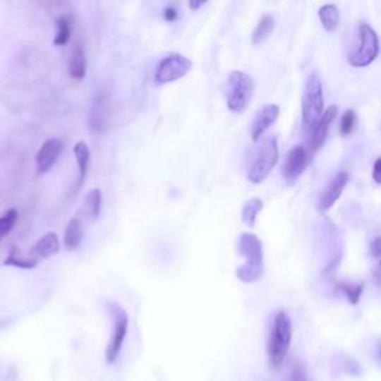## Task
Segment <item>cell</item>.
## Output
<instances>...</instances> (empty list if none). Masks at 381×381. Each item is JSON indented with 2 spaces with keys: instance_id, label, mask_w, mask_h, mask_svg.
I'll return each instance as SVG.
<instances>
[{
  "instance_id": "obj_28",
  "label": "cell",
  "mask_w": 381,
  "mask_h": 381,
  "mask_svg": "<svg viewBox=\"0 0 381 381\" xmlns=\"http://www.w3.org/2000/svg\"><path fill=\"white\" fill-rule=\"evenodd\" d=\"M288 381H308V380H307V373H306V370H304L303 363L295 362V363L292 365L291 374H289Z\"/></svg>"
},
{
  "instance_id": "obj_21",
  "label": "cell",
  "mask_w": 381,
  "mask_h": 381,
  "mask_svg": "<svg viewBox=\"0 0 381 381\" xmlns=\"http://www.w3.org/2000/svg\"><path fill=\"white\" fill-rule=\"evenodd\" d=\"M319 18L326 32H334L339 24V9L335 5H323L319 9Z\"/></svg>"
},
{
  "instance_id": "obj_33",
  "label": "cell",
  "mask_w": 381,
  "mask_h": 381,
  "mask_svg": "<svg viewBox=\"0 0 381 381\" xmlns=\"http://www.w3.org/2000/svg\"><path fill=\"white\" fill-rule=\"evenodd\" d=\"M204 5H206V2H193V0H190V2H189V8L190 9H200Z\"/></svg>"
},
{
  "instance_id": "obj_29",
  "label": "cell",
  "mask_w": 381,
  "mask_h": 381,
  "mask_svg": "<svg viewBox=\"0 0 381 381\" xmlns=\"http://www.w3.org/2000/svg\"><path fill=\"white\" fill-rule=\"evenodd\" d=\"M162 17H164L166 21L173 23V21H176V18H178V9H176L174 6H167L164 9V12H162Z\"/></svg>"
},
{
  "instance_id": "obj_32",
  "label": "cell",
  "mask_w": 381,
  "mask_h": 381,
  "mask_svg": "<svg viewBox=\"0 0 381 381\" xmlns=\"http://www.w3.org/2000/svg\"><path fill=\"white\" fill-rule=\"evenodd\" d=\"M374 276H375L377 282L381 284V261L378 262V265H377L375 270H374Z\"/></svg>"
},
{
  "instance_id": "obj_34",
  "label": "cell",
  "mask_w": 381,
  "mask_h": 381,
  "mask_svg": "<svg viewBox=\"0 0 381 381\" xmlns=\"http://www.w3.org/2000/svg\"><path fill=\"white\" fill-rule=\"evenodd\" d=\"M375 350H377V358L378 361L381 362V338L377 339V346H375Z\"/></svg>"
},
{
  "instance_id": "obj_23",
  "label": "cell",
  "mask_w": 381,
  "mask_h": 381,
  "mask_svg": "<svg viewBox=\"0 0 381 381\" xmlns=\"http://www.w3.org/2000/svg\"><path fill=\"white\" fill-rule=\"evenodd\" d=\"M337 289L347 298V301L351 306H358L359 301H361L362 292H363V284L362 283L343 282V283L337 284Z\"/></svg>"
},
{
  "instance_id": "obj_19",
  "label": "cell",
  "mask_w": 381,
  "mask_h": 381,
  "mask_svg": "<svg viewBox=\"0 0 381 381\" xmlns=\"http://www.w3.org/2000/svg\"><path fill=\"white\" fill-rule=\"evenodd\" d=\"M73 155L76 158L78 162V169H79V182H78V188H80L84 185V181L88 174V169H90V159H91V152L90 147L84 140H79L75 143L73 146Z\"/></svg>"
},
{
  "instance_id": "obj_5",
  "label": "cell",
  "mask_w": 381,
  "mask_h": 381,
  "mask_svg": "<svg viewBox=\"0 0 381 381\" xmlns=\"http://www.w3.org/2000/svg\"><path fill=\"white\" fill-rule=\"evenodd\" d=\"M380 54V40L370 24L359 23L358 44L349 52V63L353 67L370 66Z\"/></svg>"
},
{
  "instance_id": "obj_16",
  "label": "cell",
  "mask_w": 381,
  "mask_h": 381,
  "mask_svg": "<svg viewBox=\"0 0 381 381\" xmlns=\"http://www.w3.org/2000/svg\"><path fill=\"white\" fill-rule=\"evenodd\" d=\"M60 252V240L56 233H47L40 237L32 249V253L42 260H48V258L57 255Z\"/></svg>"
},
{
  "instance_id": "obj_9",
  "label": "cell",
  "mask_w": 381,
  "mask_h": 381,
  "mask_svg": "<svg viewBox=\"0 0 381 381\" xmlns=\"http://www.w3.org/2000/svg\"><path fill=\"white\" fill-rule=\"evenodd\" d=\"M109 115H111V100H109V94L100 91L94 95L88 115V126L94 134L106 131Z\"/></svg>"
},
{
  "instance_id": "obj_7",
  "label": "cell",
  "mask_w": 381,
  "mask_h": 381,
  "mask_svg": "<svg viewBox=\"0 0 381 381\" xmlns=\"http://www.w3.org/2000/svg\"><path fill=\"white\" fill-rule=\"evenodd\" d=\"M107 307L112 318V334L106 347V362L107 365H114L119 358V353L128 332V313L118 303L111 301Z\"/></svg>"
},
{
  "instance_id": "obj_2",
  "label": "cell",
  "mask_w": 381,
  "mask_h": 381,
  "mask_svg": "<svg viewBox=\"0 0 381 381\" xmlns=\"http://www.w3.org/2000/svg\"><path fill=\"white\" fill-rule=\"evenodd\" d=\"M238 253L246 260L236 270L237 279L243 283H255L264 276V249L255 234L243 233L238 238Z\"/></svg>"
},
{
  "instance_id": "obj_11",
  "label": "cell",
  "mask_w": 381,
  "mask_h": 381,
  "mask_svg": "<svg viewBox=\"0 0 381 381\" xmlns=\"http://www.w3.org/2000/svg\"><path fill=\"white\" fill-rule=\"evenodd\" d=\"M337 112H338L337 106H331V107L326 109L325 114L322 115V118L315 126V128L310 131L311 133V135H310V157L313 154H316L319 149L323 146V143L326 142V138H328L329 128H331L332 122L337 116Z\"/></svg>"
},
{
  "instance_id": "obj_22",
  "label": "cell",
  "mask_w": 381,
  "mask_h": 381,
  "mask_svg": "<svg viewBox=\"0 0 381 381\" xmlns=\"http://www.w3.org/2000/svg\"><path fill=\"white\" fill-rule=\"evenodd\" d=\"M264 209V201L261 198H252L249 200L241 210V221L246 224L248 226H255L256 217L260 214V212Z\"/></svg>"
},
{
  "instance_id": "obj_24",
  "label": "cell",
  "mask_w": 381,
  "mask_h": 381,
  "mask_svg": "<svg viewBox=\"0 0 381 381\" xmlns=\"http://www.w3.org/2000/svg\"><path fill=\"white\" fill-rule=\"evenodd\" d=\"M72 35V24L69 17H59L57 18V35L54 37V45L56 47H66L69 44Z\"/></svg>"
},
{
  "instance_id": "obj_20",
  "label": "cell",
  "mask_w": 381,
  "mask_h": 381,
  "mask_svg": "<svg viewBox=\"0 0 381 381\" xmlns=\"http://www.w3.org/2000/svg\"><path fill=\"white\" fill-rule=\"evenodd\" d=\"M273 30H274V18L267 13V16L261 17V20L256 24V29L252 35V44L253 45L264 44L268 36L273 33Z\"/></svg>"
},
{
  "instance_id": "obj_12",
  "label": "cell",
  "mask_w": 381,
  "mask_h": 381,
  "mask_svg": "<svg viewBox=\"0 0 381 381\" xmlns=\"http://www.w3.org/2000/svg\"><path fill=\"white\" fill-rule=\"evenodd\" d=\"M349 183V173L346 171H339L337 173L334 178L331 179V182L328 183V186L325 188V190L322 193L320 198H319V204L318 207L320 212H326L329 210L334 204L338 201V198L341 197L344 188Z\"/></svg>"
},
{
  "instance_id": "obj_17",
  "label": "cell",
  "mask_w": 381,
  "mask_h": 381,
  "mask_svg": "<svg viewBox=\"0 0 381 381\" xmlns=\"http://www.w3.org/2000/svg\"><path fill=\"white\" fill-rule=\"evenodd\" d=\"M67 72L69 76L76 80H83L87 75V56L85 49L80 44H76L72 49L69 66H67Z\"/></svg>"
},
{
  "instance_id": "obj_6",
  "label": "cell",
  "mask_w": 381,
  "mask_h": 381,
  "mask_svg": "<svg viewBox=\"0 0 381 381\" xmlns=\"http://www.w3.org/2000/svg\"><path fill=\"white\" fill-rule=\"evenodd\" d=\"M279 161V145L274 135L264 139L249 167L248 179L252 183L264 182Z\"/></svg>"
},
{
  "instance_id": "obj_26",
  "label": "cell",
  "mask_w": 381,
  "mask_h": 381,
  "mask_svg": "<svg viewBox=\"0 0 381 381\" xmlns=\"http://www.w3.org/2000/svg\"><path fill=\"white\" fill-rule=\"evenodd\" d=\"M4 265H11V267H17L23 270H33L37 265L36 260H29V258H24L17 253L16 249H12L9 256L5 258Z\"/></svg>"
},
{
  "instance_id": "obj_31",
  "label": "cell",
  "mask_w": 381,
  "mask_h": 381,
  "mask_svg": "<svg viewBox=\"0 0 381 381\" xmlns=\"http://www.w3.org/2000/svg\"><path fill=\"white\" fill-rule=\"evenodd\" d=\"M371 250L374 256H381V237L371 244Z\"/></svg>"
},
{
  "instance_id": "obj_8",
  "label": "cell",
  "mask_w": 381,
  "mask_h": 381,
  "mask_svg": "<svg viewBox=\"0 0 381 381\" xmlns=\"http://www.w3.org/2000/svg\"><path fill=\"white\" fill-rule=\"evenodd\" d=\"M190 67H193V61L188 57L182 56V54L178 52L167 54V56L158 63L154 80L158 85L174 83V80H179L183 76H186L188 72L190 71Z\"/></svg>"
},
{
  "instance_id": "obj_30",
  "label": "cell",
  "mask_w": 381,
  "mask_h": 381,
  "mask_svg": "<svg viewBox=\"0 0 381 381\" xmlns=\"http://www.w3.org/2000/svg\"><path fill=\"white\" fill-rule=\"evenodd\" d=\"M373 179L375 181V183L381 185V158H377V161L374 162V169H373Z\"/></svg>"
},
{
  "instance_id": "obj_14",
  "label": "cell",
  "mask_w": 381,
  "mask_h": 381,
  "mask_svg": "<svg viewBox=\"0 0 381 381\" xmlns=\"http://www.w3.org/2000/svg\"><path fill=\"white\" fill-rule=\"evenodd\" d=\"M280 114V109L277 104H267L253 118L250 126V138L253 142H260L265 131L274 124Z\"/></svg>"
},
{
  "instance_id": "obj_1",
  "label": "cell",
  "mask_w": 381,
  "mask_h": 381,
  "mask_svg": "<svg viewBox=\"0 0 381 381\" xmlns=\"http://www.w3.org/2000/svg\"><path fill=\"white\" fill-rule=\"evenodd\" d=\"M292 343V322L288 313L279 311L274 316L267 339L268 362L273 370H279L284 363Z\"/></svg>"
},
{
  "instance_id": "obj_15",
  "label": "cell",
  "mask_w": 381,
  "mask_h": 381,
  "mask_svg": "<svg viewBox=\"0 0 381 381\" xmlns=\"http://www.w3.org/2000/svg\"><path fill=\"white\" fill-rule=\"evenodd\" d=\"M85 234V225L80 217H72L64 231V246L67 250H76L83 243Z\"/></svg>"
},
{
  "instance_id": "obj_13",
  "label": "cell",
  "mask_w": 381,
  "mask_h": 381,
  "mask_svg": "<svg viewBox=\"0 0 381 381\" xmlns=\"http://www.w3.org/2000/svg\"><path fill=\"white\" fill-rule=\"evenodd\" d=\"M310 159V152L303 146L292 147L288 157H286L284 166H283V174L288 181H295L306 170Z\"/></svg>"
},
{
  "instance_id": "obj_27",
  "label": "cell",
  "mask_w": 381,
  "mask_h": 381,
  "mask_svg": "<svg viewBox=\"0 0 381 381\" xmlns=\"http://www.w3.org/2000/svg\"><path fill=\"white\" fill-rule=\"evenodd\" d=\"M356 122H358V116L355 114V111L353 109H349V111H346V114L343 115L341 118V124H339V131H341V135H350L351 131L355 130L356 127Z\"/></svg>"
},
{
  "instance_id": "obj_25",
  "label": "cell",
  "mask_w": 381,
  "mask_h": 381,
  "mask_svg": "<svg viewBox=\"0 0 381 381\" xmlns=\"http://www.w3.org/2000/svg\"><path fill=\"white\" fill-rule=\"evenodd\" d=\"M18 222V210L9 209L2 216H0V241H2L6 236H9L13 226Z\"/></svg>"
},
{
  "instance_id": "obj_10",
  "label": "cell",
  "mask_w": 381,
  "mask_h": 381,
  "mask_svg": "<svg viewBox=\"0 0 381 381\" xmlns=\"http://www.w3.org/2000/svg\"><path fill=\"white\" fill-rule=\"evenodd\" d=\"M63 152V142L60 139H48L39 147L36 154V171L39 174L48 173L59 161Z\"/></svg>"
},
{
  "instance_id": "obj_18",
  "label": "cell",
  "mask_w": 381,
  "mask_h": 381,
  "mask_svg": "<svg viewBox=\"0 0 381 381\" xmlns=\"http://www.w3.org/2000/svg\"><path fill=\"white\" fill-rule=\"evenodd\" d=\"M102 204H103L102 190L99 188H94L85 195L83 201V207H80V214H83L90 222H94L100 216Z\"/></svg>"
},
{
  "instance_id": "obj_4",
  "label": "cell",
  "mask_w": 381,
  "mask_h": 381,
  "mask_svg": "<svg viewBox=\"0 0 381 381\" xmlns=\"http://www.w3.org/2000/svg\"><path fill=\"white\" fill-rule=\"evenodd\" d=\"M303 128L311 131L322 118L325 99H323V85L322 79L318 73H311L307 79L304 92H303Z\"/></svg>"
},
{
  "instance_id": "obj_3",
  "label": "cell",
  "mask_w": 381,
  "mask_h": 381,
  "mask_svg": "<svg viewBox=\"0 0 381 381\" xmlns=\"http://www.w3.org/2000/svg\"><path fill=\"white\" fill-rule=\"evenodd\" d=\"M255 83L250 75L241 71H233L226 78V106L231 112L243 114L252 102Z\"/></svg>"
}]
</instances>
